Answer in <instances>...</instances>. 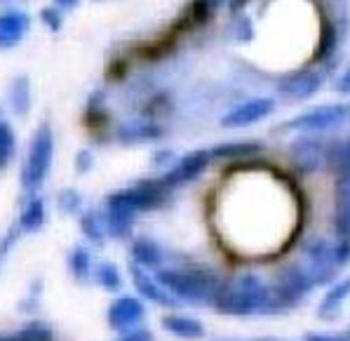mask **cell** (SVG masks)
I'll use <instances>...</instances> for the list:
<instances>
[{
    "label": "cell",
    "mask_w": 350,
    "mask_h": 341,
    "mask_svg": "<svg viewBox=\"0 0 350 341\" xmlns=\"http://www.w3.org/2000/svg\"><path fill=\"white\" fill-rule=\"evenodd\" d=\"M146 316V308L137 296H120L109 308V325L116 332H127V329L139 327V323Z\"/></svg>",
    "instance_id": "15"
},
{
    "label": "cell",
    "mask_w": 350,
    "mask_h": 341,
    "mask_svg": "<svg viewBox=\"0 0 350 341\" xmlns=\"http://www.w3.org/2000/svg\"><path fill=\"white\" fill-rule=\"evenodd\" d=\"M132 262L144 268H160L163 266V250L148 238H137L132 242Z\"/></svg>",
    "instance_id": "23"
},
{
    "label": "cell",
    "mask_w": 350,
    "mask_h": 341,
    "mask_svg": "<svg viewBox=\"0 0 350 341\" xmlns=\"http://www.w3.org/2000/svg\"><path fill=\"white\" fill-rule=\"evenodd\" d=\"M31 29V17L21 10H10L0 14V50L17 47Z\"/></svg>",
    "instance_id": "17"
},
{
    "label": "cell",
    "mask_w": 350,
    "mask_h": 341,
    "mask_svg": "<svg viewBox=\"0 0 350 341\" xmlns=\"http://www.w3.org/2000/svg\"><path fill=\"white\" fill-rule=\"evenodd\" d=\"M57 203H59V207H62V212L75 214V212H80V207H83V196H80L75 188H66V191L59 193Z\"/></svg>",
    "instance_id": "31"
},
{
    "label": "cell",
    "mask_w": 350,
    "mask_h": 341,
    "mask_svg": "<svg viewBox=\"0 0 350 341\" xmlns=\"http://www.w3.org/2000/svg\"><path fill=\"white\" fill-rule=\"evenodd\" d=\"M325 170H329L334 177L350 172V132L343 134V137H334L332 142H327Z\"/></svg>",
    "instance_id": "20"
},
{
    "label": "cell",
    "mask_w": 350,
    "mask_h": 341,
    "mask_svg": "<svg viewBox=\"0 0 350 341\" xmlns=\"http://www.w3.org/2000/svg\"><path fill=\"white\" fill-rule=\"evenodd\" d=\"M306 341H350V339H343V337H338V334H320V332H315V334H306Z\"/></svg>",
    "instance_id": "38"
},
{
    "label": "cell",
    "mask_w": 350,
    "mask_h": 341,
    "mask_svg": "<svg viewBox=\"0 0 350 341\" xmlns=\"http://www.w3.org/2000/svg\"><path fill=\"white\" fill-rule=\"evenodd\" d=\"M104 221H106V233L111 238H127L132 233L134 221H137V212L132 207H127V205H122L120 200L109 196L106 198Z\"/></svg>",
    "instance_id": "16"
},
{
    "label": "cell",
    "mask_w": 350,
    "mask_h": 341,
    "mask_svg": "<svg viewBox=\"0 0 350 341\" xmlns=\"http://www.w3.org/2000/svg\"><path fill=\"white\" fill-rule=\"evenodd\" d=\"M327 71L320 66H304L275 78V92L287 101H308L325 88Z\"/></svg>",
    "instance_id": "7"
},
{
    "label": "cell",
    "mask_w": 350,
    "mask_h": 341,
    "mask_svg": "<svg viewBox=\"0 0 350 341\" xmlns=\"http://www.w3.org/2000/svg\"><path fill=\"white\" fill-rule=\"evenodd\" d=\"M320 137L322 134H296V139L289 144L292 165L304 175H315V172L325 170L327 142Z\"/></svg>",
    "instance_id": "10"
},
{
    "label": "cell",
    "mask_w": 350,
    "mask_h": 341,
    "mask_svg": "<svg viewBox=\"0 0 350 341\" xmlns=\"http://www.w3.org/2000/svg\"><path fill=\"white\" fill-rule=\"evenodd\" d=\"M94 280L104 290H109V292H116V290L122 288V275H120V270L113 266L111 262H104V264H99V266H96Z\"/></svg>",
    "instance_id": "28"
},
{
    "label": "cell",
    "mask_w": 350,
    "mask_h": 341,
    "mask_svg": "<svg viewBox=\"0 0 350 341\" xmlns=\"http://www.w3.org/2000/svg\"><path fill=\"white\" fill-rule=\"evenodd\" d=\"M59 10H75L80 5V0H55Z\"/></svg>",
    "instance_id": "39"
},
{
    "label": "cell",
    "mask_w": 350,
    "mask_h": 341,
    "mask_svg": "<svg viewBox=\"0 0 350 341\" xmlns=\"http://www.w3.org/2000/svg\"><path fill=\"white\" fill-rule=\"evenodd\" d=\"M209 162H212V151L196 149V151H191V153H186L184 158L174 160V165L163 175V181L172 188V191H176V188L196 181L198 177L209 167Z\"/></svg>",
    "instance_id": "11"
},
{
    "label": "cell",
    "mask_w": 350,
    "mask_h": 341,
    "mask_svg": "<svg viewBox=\"0 0 350 341\" xmlns=\"http://www.w3.org/2000/svg\"><path fill=\"white\" fill-rule=\"evenodd\" d=\"M42 224H45V203H42V198H31L19 214V229L36 233L42 229Z\"/></svg>",
    "instance_id": "24"
},
{
    "label": "cell",
    "mask_w": 350,
    "mask_h": 341,
    "mask_svg": "<svg viewBox=\"0 0 350 341\" xmlns=\"http://www.w3.org/2000/svg\"><path fill=\"white\" fill-rule=\"evenodd\" d=\"M155 278L163 285L167 292L176 296L179 301L186 304H196V306H207L214 304L221 288L224 280H219L217 273L207 268H191V266H181V268H158L155 270Z\"/></svg>",
    "instance_id": "1"
},
{
    "label": "cell",
    "mask_w": 350,
    "mask_h": 341,
    "mask_svg": "<svg viewBox=\"0 0 350 341\" xmlns=\"http://www.w3.org/2000/svg\"><path fill=\"white\" fill-rule=\"evenodd\" d=\"M278 101L273 97H250V99H242L238 104H233L228 111L221 113L219 118V125L224 129H245L252 125H258V123L268 121V118L275 113Z\"/></svg>",
    "instance_id": "9"
},
{
    "label": "cell",
    "mask_w": 350,
    "mask_h": 341,
    "mask_svg": "<svg viewBox=\"0 0 350 341\" xmlns=\"http://www.w3.org/2000/svg\"><path fill=\"white\" fill-rule=\"evenodd\" d=\"M332 90L341 97H350V62L336 73V78H334V83H332Z\"/></svg>",
    "instance_id": "32"
},
{
    "label": "cell",
    "mask_w": 350,
    "mask_h": 341,
    "mask_svg": "<svg viewBox=\"0 0 350 341\" xmlns=\"http://www.w3.org/2000/svg\"><path fill=\"white\" fill-rule=\"evenodd\" d=\"M10 101H12V108L24 116L31 106V85H29V78L26 75H19L17 80L12 83V90H10Z\"/></svg>",
    "instance_id": "27"
},
{
    "label": "cell",
    "mask_w": 350,
    "mask_h": 341,
    "mask_svg": "<svg viewBox=\"0 0 350 341\" xmlns=\"http://www.w3.org/2000/svg\"><path fill=\"white\" fill-rule=\"evenodd\" d=\"M92 165H94L92 153H90V151H80V153H78V160H75V167H78L80 175H85V172L92 170Z\"/></svg>",
    "instance_id": "37"
},
{
    "label": "cell",
    "mask_w": 350,
    "mask_h": 341,
    "mask_svg": "<svg viewBox=\"0 0 350 341\" xmlns=\"http://www.w3.org/2000/svg\"><path fill=\"white\" fill-rule=\"evenodd\" d=\"M268 301H271V288L258 275L245 273L235 280L221 283L212 306L224 316H256V313H268Z\"/></svg>",
    "instance_id": "2"
},
{
    "label": "cell",
    "mask_w": 350,
    "mask_h": 341,
    "mask_svg": "<svg viewBox=\"0 0 350 341\" xmlns=\"http://www.w3.org/2000/svg\"><path fill=\"white\" fill-rule=\"evenodd\" d=\"M348 296H350V278H341V280H336V283H332L329 292H327L320 308H317V316L327 318V320L338 316V311L343 308Z\"/></svg>",
    "instance_id": "21"
},
{
    "label": "cell",
    "mask_w": 350,
    "mask_h": 341,
    "mask_svg": "<svg viewBox=\"0 0 350 341\" xmlns=\"http://www.w3.org/2000/svg\"><path fill=\"white\" fill-rule=\"evenodd\" d=\"M116 137L120 144H148V142H158V139H163L165 129L153 121L137 118V121H129V123H125V125L118 127Z\"/></svg>",
    "instance_id": "18"
},
{
    "label": "cell",
    "mask_w": 350,
    "mask_h": 341,
    "mask_svg": "<svg viewBox=\"0 0 350 341\" xmlns=\"http://www.w3.org/2000/svg\"><path fill=\"white\" fill-rule=\"evenodd\" d=\"M163 327L174 337L181 339H200L204 334V325L193 316H165L163 318Z\"/></svg>",
    "instance_id": "22"
},
{
    "label": "cell",
    "mask_w": 350,
    "mask_h": 341,
    "mask_svg": "<svg viewBox=\"0 0 350 341\" xmlns=\"http://www.w3.org/2000/svg\"><path fill=\"white\" fill-rule=\"evenodd\" d=\"M252 3H256V0H228L226 10H228L230 19H233V17H238V14H245L247 8H250Z\"/></svg>",
    "instance_id": "36"
},
{
    "label": "cell",
    "mask_w": 350,
    "mask_h": 341,
    "mask_svg": "<svg viewBox=\"0 0 350 341\" xmlns=\"http://www.w3.org/2000/svg\"><path fill=\"white\" fill-rule=\"evenodd\" d=\"M14 146H17V139H14L12 127L0 121V167L8 165L10 158L14 155Z\"/></svg>",
    "instance_id": "29"
},
{
    "label": "cell",
    "mask_w": 350,
    "mask_h": 341,
    "mask_svg": "<svg viewBox=\"0 0 350 341\" xmlns=\"http://www.w3.org/2000/svg\"><path fill=\"white\" fill-rule=\"evenodd\" d=\"M52 158H55V134L50 123H40L31 139L29 153H26L24 167H21V188L29 193L38 191L50 175Z\"/></svg>",
    "instance_id": "5"
},
{
    "label": "cell",
    "mask_w": 350,
    "mask_h": 341,
    "mask_svg": "<svg viewBox=\"0 0 350 341\" xmlns=\"http://www.w3.org/2000/svg\"><path fill=\"white\" fill-rule=\"evenodd\" d=\"M350 262V242L348 240H327L317 238L304 247V266L310 273L315 285L332 283L336 273Z\"/></svg>",
    "instance_id": "4"
},
{
    "label": "cell",
    "mask_w": 350,
    "mask_h": 341,
    "mask_svg": "<svg viewBox=\"0 0 350 341\" xmlns=\"http://www.w3.org/2000/svg\"><path fill=\"white\" fill-rule=\"evenodd\" d=\"M68 268H71L73 278L80 280V283L90 280V275H92V254H90L88 247H75L71 257H68Z\"/></svg>",
    "instance_id": "26"
},
{
    "label": "cell",
    "mask_w": 350,
    "mask_h": 341,
    "mask_svg": "<svg viewBox=\"0 0 350 341\" xmlns=\"http://www.w3.org/2000/svg\"><path fill=\"white\" fill-rule=\"evenodd\" d=\"M350 121V101H327L296 113L278 125L280 134H327Z\"/></svg>",
    "instance_id": "3"
},
{
    "label": "cell",
    "mask_w": 350,
    "mask_h": 341,
    "mask_svg": "<svg viewBox=\"0 0 350 341\" xmlns=\"http://www.w3.org/2000/svg\"><path fill=\"white\" fill-rule=\"evenodd\" d=\"M40 19H42V24H45L50 31H59V29H62V10H59L57 5H55V8H45V10H42Z\"/></svg>",
    "instance_id": "33"
},
{
    "label": "cell",
    "mask_w": 350,
    "mask_h": 341,
    "mask_svg": "<svg viewBox=\"0 0 350 341\" xmlns=\"http://www.w3.org/2000/svg\"><path fill=\"white\" fill-rule=\"evenodd\" d=\"M118 341H153V334H150L146 327H134V329L122 332Z\"/></svg>",
    "instance_id": "35"
},
{
    "label": "cell",
    "mask_w": 350,
    "mask_h": 341,
    "mask_svg": "<svg viewBox=\"0 0 350 341\" xmlns=\"http://www.w3.org/2000/svg\"><path fill=\"white\" fill-rule=\"evenodd\" d=\"M334 233L350 242V172L334 181Z\"/></svg>",
    "instance_id": "14"
},
{
    "label": "cell",
    "mask_w": 350,
    "mask_h": 341,
    "mask_svg": "<svg viewBox=\"0 0 350 341\" xmlns=\"http://www.w3.org/2000/svg\"><path fill=\"white\" fill-rule=\"evenodd\" d=\"M212 160H250L266 151V144L258 139H240V142H221L212 146Z\"/></svg>",
    "instance_id": "19"
},
{
    "label": "cell",
    "mask_w": 350,
    "mask_h": 341,
    "mask_svg": "<svg viewBox=\"0 0 350 341\" xmlns=\"http://www.w3.org/2000/svg\"><path fill=\"white\" fill-rule=\"evenodd\" d=\"M19 231L21 229H14V231H8V233L3 236V240H0V266H3V262L8 259V252L12 250L14 240L19 238Z\"/></svg>",
    "instance_id": "34"
},
{
    "label": "cell",
    "mask_w": 350,
    "mask_h": 341,
    "mask_svg": "<svg viewBox=\"0 0 350 341\" xmlns=\"http://www.w3.org/2000/svg\"><path fill=\"white\" fill-rule=\"evenodd\" d=\"M315 288L313 278L306 270L304 264H292L278 275L275 285L271 288V301H268V313H282L292 308Z\"/></svg>",
    "instance_id": "6"
},
{
    "label": "cell",
    "mask_w": 350,
    "mask_h": 341,
    "mask_svg": "<svg viewBox=\"0 0 350 341\" xmlns=\"http://www.w3.org/2000/svg\"><path fill=\"white\" fill-rule=\"evenodd\" d=\"M80 231L85 233V238H88L90 242H94V245H101V242L106 240V221L104 216H101L99 212H83V216H80Z\"/></svg>",
    "instance_id": "25"
},
{
    "label": "cell",
    "mask_w": 350,
    "mask_h": 341,
    "mask_svg": "<svg viewBox=\"0 0 350 341\" xmlns=\"http://www.w3.org/2000/svg\"><path fill=\"white\" fill-rule=\"evenodd\" d=\"M19 339L21 341H52V329L42 323H29L24 329L19 332Z\"/></svg>",
    "instance_id": "30"
},
{
    "label": "cell",
    "mask_w": 350,
    "mask_h": 341,
    "mask_svg": "<svg viewBox=\"0 0 350 341\" xmlns=\"http://www.w3.org/2000/svg\"><path fill=\"white\" fill-rule=\"evenodd\" d=\"M0 341H21L19 334H14V337H0Z\"/></svg>",
    "instance_id": "40"
},
{
    "label": "cell",
    "mask_w": 350,
    "mask_h": 341,
    "mask_svg": "<svg viewBox=\"0 0 350 341\" xmlns=\"http://www.w3.org/2000/svg\"><path fill=\"white\" fill-rule=\"evenodd\" d=\"M172 193L174 191H172V188L163 181V177H160V179L134 181L132 186L111 193V196L116 200H120L122 205H127V207H132L134 212L139 214V212H153V210H160L167 200H170Z\"/></svg>",
    "instance_id": "8"
},
{
    "label": "cell",
    "mask_w": 350,
    "mask_h": 341,
    "mask_svg": "<svg viewBox=\"0 0 350 341\" xmlns=\"http://www.w3.org/2000/svg\"><path fill=\"white\" fill-rule=\"evenodd\" d=\"M228 5V0H188L186 8L181 10L179 21H176V29L181 34L186 31L204 29L207 24H212L214 17Z\"/></svg>",
    "instance_id": "12"
},
{
    "label": "cell",
    "mask_w": 350,
    "mask_h": 341,
    "mask_svg": "<svg viewBox=\"0 0 350 341\" xmlns=\"http://www.w3.org/2000/svg\"><path fill=\"white\" fill-rule=\"evenodd\" d=\"M129 275H132V280H134V288H137V292L146 301H153V304H158V306H179L181 304L172 292H167L163 285L158 283L155 275H150L148 270L144 266H139V264L132 262Z\"/></svg>",
    "instance_id": "13"
}]
</instances>
